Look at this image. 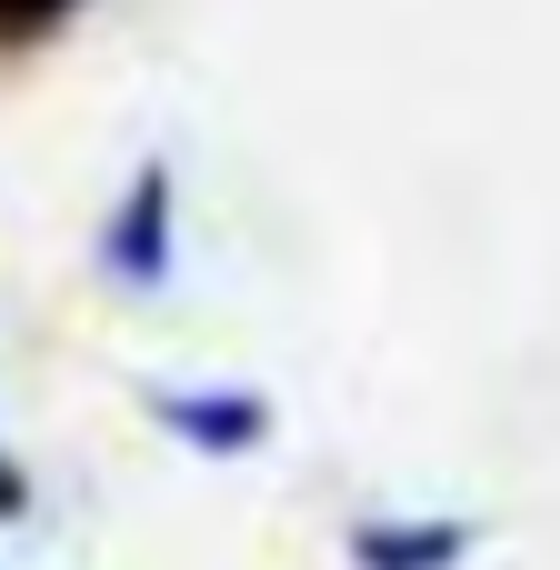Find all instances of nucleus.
Instances as JSON below:
<instances>
[{
	"instance_id": "7ed1b4c3",
	"label": "nucleus",
	"mask_w": 560,
	"mask_h": 570,
	"mask_svg": "<svg viewBox=\"0 0 560 570\" xmlns=\"http://www.w3.org/2000/svg\"><path fill=\"white\" fill-rule=\"evenodd\" d=\"M471 551H481V521L461 511H361L341 531L351 570H471Z\"/></svg>"
},
{
	"instance_id": "f03ea898",
	"label": "nucleus",
	"mask_w": 560,
	"mask_h": 570,
	"mask_svg": "<svg viewBox=\"0 0 560 570\" xmlns=\"http://www.w3.org/2000/svg\"><path fill=\"white\" fill-rule=\"evenodd\" d=\"M140 411L190 461H261L271 431H281L271 391H250V381H170V391H140Z\"/></svg>"
},
{
	"instance_id": "20e7f679",
	"label": "nucleus",
	"mask_w": 560,
	"mask_h": 570,
	"mask_svg": "<svg viewBox=\"0 0 560 570\" xmlns=\"http://www.w3.org/2000/svg\"><path fill=\"white\" fill-rule=\"evenodd\" d=\"M70 20H80V0H0V60H20V50H50Z\"/></svg>"
},
{
	"instance_id": "39448f33",
	"label": "nucleus",
	"mask_w": 560,
	"mask_h": 570,
	"mask_svg": "<svg viewBox=\"0 0 560 570\" xmlns=\"http://www.w3.org/2000/svg\"><path fill=\"white\" fill-rule=\"evenodd\" d=\"M30 521V471H20V451L0 441V531H20Z\"/></svg>"
},
{
	"instance_id": "f257e3e1",
	"label": "nucleus",
	"mask_w": 560,
	"mask_h": 570,
	"mask_svg": "<svg viewBox=\"0 0 560 570\" xmlns=\"http://www.w3.org/2000/svg\"><path fill=\"white\" fill-rule=\"evenodd\" d=\"M90 271L120 291V301H160L180 281V160L170 150H140L90 230Z\"/></svg>"
}]
</instances>
